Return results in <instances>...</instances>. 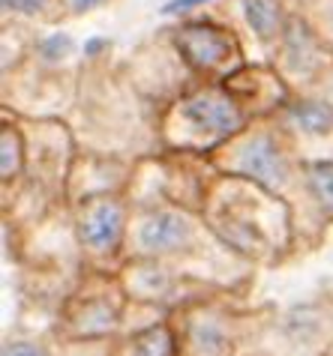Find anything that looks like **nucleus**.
Returning <instances> with one entry per match:
<instances>
[{
  "mask_svg": "<svg viewBox=\"0 0 333 356\" xmlns=\"http://www.w3.org/2000/svg\"><path fill=\"white\" fill-rule=\"evenodd\" d=\"M174 45L180 48L183 60L192 69H201V72L204 69H217L234 54V39L222 27H213L208 22H192L178 27Z\"/></svg>",
  "mask_w": 333,
  "mask_h": 356,
  "instance_id": "1",
  "label": "nucleus"
},
{
  "mask_svg": "<svg viewBox=\"0 0 333 356\" xmlns=\"http://www.w3.org/2000/svg\"><path fill=\"white\" fill-rule=\"evenodd\" d=\"M96 3H102V0H72V9H78V13H84V9H93Z\"/></svg>",
  "mask_w": 333,
  "mask_h": 356,
  "instance_id": "17",
  "label": "nucleus"
},
{
  "mask_svg": "<svg viewBox=\"0 0 333 356\" xmlns=\"http://www.w3.org/2000/svg\"><path fill=\"white\" fill-rule=\"evenodd\" d=\"M307 171H309L307 177H309L312 195L318 197V204L325 210L333 213V162H312Z\"/></svg>",
  "mask_w": 333,
  "mask_h": 356,
  "instance_id": "10",
  "label": "nucleus"
},
{
  "mask_svg": "<svg viewBox=\"0 0 333 356\" xmlns=\"http://www.w3.org/2000/svg\"><path fill=\"white\" fill-rule=\"evenodd\" d=\"M139 240L144 249H150V252L178 249L180 243L189 240V222L178 213H153L150 219L139 227Z\"/></svg>",
  "mask_w": 333,
  "mask_h": 356,
  "instance_id": "5",
  "label": "nucleus"
},
{
  "mask_svg": "<svg viewBox=\"0 0 333 356\" xmlns=\"http://www.w3.org/2000/svg\"><path fill=\"white\" fill-rule=\"evenodd\" d=\"M247 22L261 39H270L279 33L282 15H279V3L277 0H247Z\"/></svg>",
  "mask_w": 333,
  "mask_h": 356,
  "instance_id": "8",
  "label": "nucleus"
},
{
  "mask_svg": "<svg viewBox=\"0 0 333 356\" xmlns=\"http://www.w3.org/2000/svg\"><path fill=\"white\" fill-rule=\"evenodd\" d=\"M238 168L243 174L256 177L258 183L270 186V189H279V186L288 183V162L268 135H256L252 141H247V147L240 150Z\"/></svg>",
  "mask_w": 333,
  "mask_h": 356,
  "instance_id": "3",
  "label": "nucleus"
},
{
  "mask_svg": "<svg viewBox=\"0 0 333 356\" xmlns=\"http://www.w3.org/2000/svg\"><path fill=\"white\" fill-rule=\"evenodd\" d=\"M183 117L208 135H231L240 129L243 117L231 99L219 93H199L183 102Z\"/></svg>",
  "mask_w": 333,
  "mask_h": 356,
  "instance_id": "2",
  "label": "nucleus"
},
{
  "mask_svg": "<svg viewBox=\"0 0 333 356\" xmlns=\"http://www.w3.org/2000/svg\"><path fill=\"white\" fill-rule=\"evenodd\" d=\"M291 117L309 135H325L333 129V105L327 102H297L291 105Z\"/></svg>",
  "mask_w": 333,
  "mask_h": 356,
  "instance_id": "7",
  "label": "nucleus"
},
{
  "mask_svg": "<svg viewBox=\"0 0 333 356\" xmlns=\"http://www.w3.org/2000/svg\"><path fill=\"white\" fill-rule=\"evenodd\" d=\"M199 348L204 350V353H219V350H225V335L219 332V326H213V323H204V326H199Z\"/></svg>",
  "mask_w": 333,
  "mask_h": 356,
  "instance_id": "12",
  "label": "nucleus"
},
{
  "mask_svg": "<svg viewBox=\"0 0 333 356\" xmlns=\"http://www.w3.org/2000/svg\"><path fill=\"white\" fill-rule=\"evenodd\" d=\"M286 54H288V63L291 69L297 72H312L318 63V54H316V39L307 31L303 24H291L288 33H286Z\"/></svg>",
  "mask_w": 333,
  "mask_h": 356,
  "instance_id": "6",
  "label": "nucleus"
},
{
  "mask_svg": "<svg viewBox=\"0 0 333 356\" xmlns=\"http://www.w3.org/2000/svg\"><path fill=\"white\" fill-rule=\"evenodd\" d=\"M201 3H208V0H171V3L162 6V13L165 15H178V13H189V9L201 6Z\"/></svg>",
  "mask_w": 333,
  "mask_h": 356,
  "instance_id": "15",
  "label": "nucleus"
},
{
  "mask_svg": "<svg viewBox=\"0 0 333 356\" xmlns=\"http://www.w3.org/2000/svg\"><path fill=\"white\" fill-rule=\"evenodd\" d=\"M82 240L91 245L96 252H105V249H114L117 240H121V231H123V210L117 201H96L84 210L82 216Z\"/></svg>",
  "mask_w": 333,
  "mask_h": 356,
  "instance_id": "4",
  "label": "nucleus"
},
{
  "mask_svg": "<svg viewBox=\"0 0 333 356\" xmlns=\"http://www.w3.org/2000/svg\"><path fill=\"white\" fill-rule=\"evenodd\" d=\"M22 165V144L13 129H3V177H13Z\"/></svg>",
  "mask_w": 333,
  "mask_h": 356,
  "instance_id": "11",
  "label": "nucleus"
},
{
  "mask_svg": "<svg viewBox=\"0 0 333 356\" xmlns=\"http://www.w3.org/2000/svg\"><path fill=\"white\" fill-rule=\"evenodd\" d=\"M132 356H174V344H171V332L165 326H150L135 339Z\"/></svg>",
  "mask_w": 333,
  "mask_h": 356,
  "instance_id": "9",
  "label": "nucleus"
},
{
  "mask_svg": "<svg viewBox=\"0 0 333 356\" xmlns=\"http://www.w3.org/2000/svg\"><path fill=\"white\" fill-rule=\"evenodd\" d=\"M3 356H45V353L39 348H33V344H22V341H18V344H6Z\"/></svg>",
  "mask_w": 333,
  "mask_h": 356,
  "instance_id": "16",
  "label": "nucleus"
},
{
  "mask_svg": "<svg viewBox=\"0 0 333 356\" xmlns=\"http://www.w3.org/2000/svg\"><path fill=\"white\" fill-rule=\"evenodd\" d=\"M70 48H72L70 36H66V33H54V36H48L42 42V54H45V60H63V57L70 54Z\"/></svg>",
  "mask_w": 333,
  "mask_h": 356,
  "instance_id": "13",
  "label": "nucleus"
},
{
  "mask_svg": "<svg viewBox=\"0 0 333 356\" xmlns=\"http://www.w3.org/2000/svg\"><path fill=\"white\" fill-rule=\"evenodd\" d=\"M45 6V0H3V9L6 13H24V15H33Z\"/></svg>",
  "mask_w": 333,
  "mask_h": 356,
  "instance_id": "14",
  "label": "nucleus"
}]
</instances>
